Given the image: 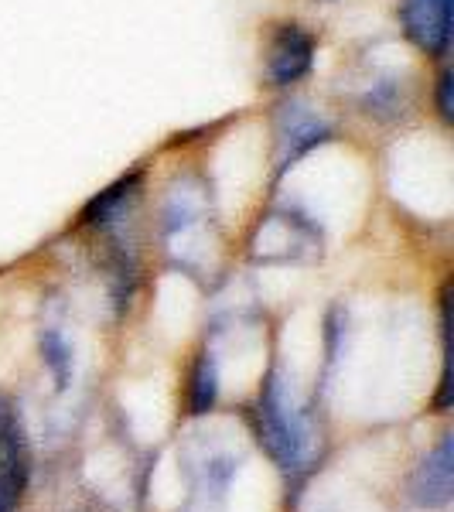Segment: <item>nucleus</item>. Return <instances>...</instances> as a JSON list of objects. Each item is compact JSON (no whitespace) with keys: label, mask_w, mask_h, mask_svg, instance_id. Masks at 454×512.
I'll list each match as a JSON object with an SVG mask.
<instances>
[{"label":"nucleus","mask_w":454,"mask_h":512,"mask_svg":"<svg viewBox=\"0 0 454 512\" xmlns=\"http://www.w3.org/2000/svg\"><path fill=\"white\" fill-rule=\"evenodd\" d=\"M318 65V35L297 18H274L263 28L260 79L277 93H291Z\"/></svg>","instance_id":"f257e3e1"},{"label":"nucleus","mask_w":454,"mask_h":512,"mask_svg":"<svg viewBox=\"0 0 454 512\" xmlns=\"http://www.w3.org/2000/svg\"><path fill=\"white\" fill-rule=\"evenodd\" d=\"M257 431H260L263 448H267V454L284 472H294V468L304 465V454H308V427H304V417L294 410V403L287 400V386H284V379H280V369H270L260 386Z\"/></svg>","instance_id":"f03ea898"},{"label":"nucleus","mask_w":454,"mask_h":512,"mask_svg":"<svg viewBox=\"0 0 454 512\" xmlns=\"http://www.w3.org/2000/svg\"><path fill=\"white\" fill-rule=\"evenodd\" d=\"M270 134H274V178L280 181L284 175H291L311 151L335 140V123L321 110H315L308 99L284 96L274 106Z\"/></svg>","instance_id":"7ed1b4c3"},{"label":"nucleus","mask_w":454,"mask_h":512,"mask_svg":"<svg viewBox=\"0 0 454 512\" xmlns=\"http://www.w3.org/2000/svg\"><path fill=\"white\" fill-rule=\"evenodd\" d=\"M250 246L260 263L308 260V256L321 253V229L304 209H297V205H280V209H274L260 222Z\"/></svg>","instance_id":"20e7f679"},{"label":"nucleus","mask_w":454,"mask_h":512,"mask_svg":"<svg viewBox=\"0 0 454 512\" xmlns=\"http://www.w3.org/2000/svg\"><path fill=\"white\" fill-rule=\"evenodd\" d=\"M31 478V448L18 403L0 393V512L21 506Z\"/></svg>","instance_id":"39448f33"},{"label":"nucleus","mask_w":454,"mask_h":512,"mask_svg":"<svg viewBox=\"0 0 454 512\" xmlns=\"http://www.w3.org/2000/svg\"><path fill=\"white\" fill-rule=\"evenodd\" d=\"M454 0H400L396 4V21L400 31L420 55L434 62H448L451 55V35H454V18H451Z\"/></svg>","instance_id":"423d86ee"},{"label":"nucleus","mask_w":454,"mask_h":512,"mask_svg":"<svg viewBox=\"0 0 454 512\" xmlns=\"http://www.w3.org/2000/svg\"><path fill=\"white\" fill-rule=\"evenodd\" d=\"M147 192V171L144 168H130L127 175L113 178L103 192H96L82 205L79 212V229L89 233H110V229H123L130 222V216L140 209Z\"/></svg>","instance_id":"0eeeda50"},{"label":"nucleus","mask_w":454,"mask_h":512,"mask_svg":"<svg viewBox=\"0 0 454 512\" xmlns=\"http://www.w3.org/2000/svg\"><path fill=\"white\" fill-rule=\"evenodd\" d=\"M407 495L417 509H444L454 499V437L444 434L437 448L414 468Z\"/></svg>","instance_id":"6e6552de"},{"label":"nucleus","mask_w":454,"mask_h":512,"mask_svg":"<svg viewBox=\"0 0 454 512\" xmlns=\"http://www.w3.org/2000/svg\"><path fill=\"white\" fill-rule=\"evenodd\" d=\"M410 106H414L410 82L396 72H373V79H366V86L356 93V113L379 123V127L403 123L410 117Z\"/></svg>","instance_id":"1a4fd4ad"},{"label":"nucleus","mask_w":454,"mask_h":512,"mask_svg":"<svg viewBox=\"0 0 454 512\" xmlns=\"http://www.w3.org/2000/svg\"><path fill=\"white\" fill-rule=\"evenodd\" d=\"M219 400V362L209 349L198 352L188 373V414L205 417Z\"/></svg>","instance_id":"9d476101"},{"label":"nucleus","mask_w":454,"mask_h":512,"mask_svg":"<svg viewBox=\"0 0 454 512\" xmlns=\"http://www.w3.org/2000/svg\"><path fill=\"white\" fill-rule=\"evenodd\" d=\"M38 352L45 369L55 379V390H65L72 383V345L65 342V335L59 328H41L38 335Z\"/></svg>","instance_id":"9b49d317"},{"label":"nucleus","mask_w":454,"mask_h":512,"mask_svg":"<svg viewBox=\"0 0 454 512\" xmlns=\"http://www.w3.org/2000/svg\"><path fill=\"white\" fill-rule=\"evenodd\" d=\"M451 69H448V62H441V69H437V76H434V113H437V120L444 123V127H451L454 123V99H451Z\"/></svg>","instance_id":"f8f14e48"},{"label":"nucleus","mask_w":454,"mask_h":512,"mask_svg":"<svg viewBox=\"0 0 454 512\" xmlns=\"http://www.w3.org/2000/svg\"><path fill=\"white\" fill-rule=\"evenodd\" d=\"M311 4H335V0H311Z\"/></svg>","instance_id":"ddd939ff"}]
</instances>
